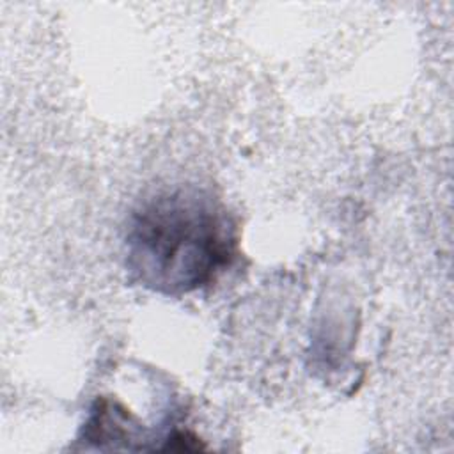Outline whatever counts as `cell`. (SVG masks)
<instances>
[{"instance_id": "cell-1", "label": "cell", "mask_w": 454, "mask_h": 454, "mask_svg": "<svg viewBox=\"0 0 454 454\" xmlns=\"http://www.w3.org/2000/svg\"><path fill=\"white\" fill-rule=\"evenodd\" d=\"M236 225L207 192L179 186L144 200L129 216L126 268L135 282L161 294L209 284L236 255Z\"/></svg>"}]
</instances>
